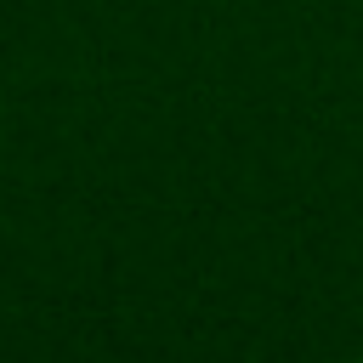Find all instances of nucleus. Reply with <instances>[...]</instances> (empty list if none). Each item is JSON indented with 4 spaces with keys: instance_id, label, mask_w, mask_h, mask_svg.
Returning <instances> with one entry per match:
<instances>
[{
    "instance_id": "f257e3e1",
    "label": "nucleus",
    "mask_w": 363,
    "mask_h": 363,
    "mask_svg": "<svg viewBox=\"0 0 363 363\" xmlns=\"http://www.w3.org/2000/svg\"><path fill=\"white\" fill-rule=\"evenodd\" d=\"M346 363H363V357H346Z\"/></svg>"
}]
</instances>
